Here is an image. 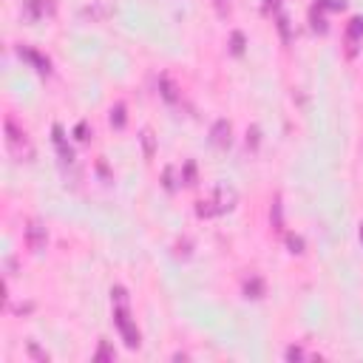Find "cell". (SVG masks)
<instances>
[{"label": "cell", "mask_w": 363, "mask_h": 363, "mask_svg": "<svg viewBox=\"0 0 363 363\" xmlns=\"http://www.w3.org/2000/svg\"><path fill=\"white\" fill-rule=\"evenodd\" d=\"M185 176H187V185H196L193 179H196V168H193V162L185 165Z\"/></svg>", "instance_id": "cell-15"}, {"label": "cell", "mask_w": 363, "mask_h": 363, "mask_svg": "<svg viewBox=\"0 0 363 363\" xmlns=\"http://www.w3.org/2000/svg\"><path fill=\"white\" fill-rule=\"evenodd\" d=\"M26 241L31 250H43L46 247V227L40 221H29L26 224Z\"/></svg>", "instance_id": "cell-4"}, {"label": "cell", "mask_w": 363, "mask_h": 363, "mask_svg": "<svg viewBox=\"0 0 363 363\" xmlns=\"http://www.w3.org/2000/svg\"><path fill=\"white\" fill-rule=\"evenodd\" d=\"M162 97H165V100H176V88H173V83H171V79H168V77H162Z\"/></svg>", "instance_id": "cell-9"}, {"label": "cell", "mask_w": 363, "mask_h": 363, "mask_svg": "<svg viewBox=\"0 0 363 363\" xmlns=\"http://www.w3.org/2000/svg\"><path fill=\"white\" fill-rule=\"evenodd\" d=\"M111 122H114L116 128H122V125H125V108H122V105H116L114 111H111Z\"/></svg>", "instance_id": "cell-10"}, {"label": "cell", "mask_w": 363, "mask_h": 363, "mask_svg": "<svg viewBox=\"0 0 363 363\" xmlns=\"http://www.w3.org/2000/svg\"><path fill=\"white\" fill-rule=\"evenodd\" d=\"M261 292H264L261 278H253V281H247V298H261Z\"/></svg>", "instance_id": "cell-8"}, {"label": "cell", "mask_w": 363, "mask_h": 363, "mask_svg": "<svg viewBox=\"0 0 363 363\" xmlns=\"http://www.w3.org/2000/svg\"><path fill=\"white\" fill-rule=\"evenodd\" d=\"M298 357H304V349H298V346L287 349V360H298Z\"/></svg>", "instance_id": "cell-14"}, {"label": "cell", "mask_w": 363, "mask_h": 363, "mask_svg": "<svg viewBox=\"0 0 363 363\" xmlns=\"http://www.w3.org/2000/svg\"><path fill=\"white\" fill-rule=\"evenodd\" d=\"M142 142H145V153L153 156V134H150V131H145L142 134Z\"/></svg>", "instance_id": "cell-12"}, {"label": "cell", "mask_w": 363, "mask_h": 363, "mask_svg": "<svg viewBox=\"0 0 363 363\" xmlns=\"http://www.w3.org/2000/svg\"><path fill=\"white\" fill-rule=\"evenodd\" d=\"M346 37H349V43H355L357 37H363V17H355V20L349 23V31H346Z\"/></svg>", "instance_id": "cell-7"}, {"label": "cell", "mask_w": 363, "mask_h": 363, "mask_svg": "<svg viewBox=\"0 0 363 363\" xmlns=\"http://www.w3.org/2000/svg\"><path fill=\"white\" fill-rule=\"evenodd\" d=\"M210 136H213V142L219 145V148H227V145H230V122L227 119H219L213 125V131H210Z\"/></svg>", "instance_id": "cell-5"}, {"label": "cell", "mask_w": 363, "mask_h": 363, "mask_svg": "<svg viewBox=\"0 0 363 363\" xmlns=\"http://www.w3.org/2000/svg\"><path fill=\"white\" fill-rule=\"evenodd\" d=\"M327 6H332V9H343V0H324Z\"/></svg>", "instance_id": "cell-21"}, {"label": "cell", "mask_w": 363, "mask_h": 363, "mask_svg": "<svg viewBox=\"0 0 363 363\" xmlns=\"http://www.w3.org/2000/svg\"><path fill=\"white\" fill-rule=\"evenodd\" d=\"M290 247H292V253H301V247H304V241H301L298 235H290Z\"/></svg>", "instance_id": "cell-16"}, {"label": "cell", "mask_w": 363, "mask_h": 363, "mask_svg": "<svg viewBox=\"0 0 363 363\" xmlns=\"http://www.w3.org/2000/svg\"><path fill=\"white\" fill-rule=\"evenodd\" d=\"M241 49H244V37H241V31H235L233 34V51L235 54H241Z\"/></svg>", "instance_id": "cell-13"}, {"label": "cell", "mask_w": 363, "mask_h": 363, "mask_svg": "<svg viewBox=\"0 0 363 363\" xmlns=\"http://www.w3.org/2000/svg\"><path fill=\"white\" fill-rule=\"evenodd\" d=\"M83 15H86V17H91V20H102V17H108V15H111V6H108L105 0H100L97 6H88L86 12H83Z\"/></svg>", "instance_id": "cell-6"}, {"label": "cell", "mask_w": 363, "mask_h": 363, "mask_svg": "<svg viewBox=\"0 0 363 363\" xmlns=\"http://www.w3.org/2000/svg\"><path fill=\"white\" fill-rule=\"evenodd\" d=\"M235 201V190H230V187H216L207 199L199 201V216H216V213H224V210H230Z\"/></svg>", "instance_id": "cell-3"}, {"label": "cell", "mask_w": 363, "mask_h": 363, "mask_svg": "<svg viewBox=\"0 0 363 363\" xmlns=\"http://www.w3.org/2000/svg\"><path fill=\"white\" fill-rule=\"evenodd\" d=\"M6 148L15 159H31L34 156V148H31L26 131H23L12 116H6Z\"/></svg>", "instance_id": "cell-2"}, {"label": "cell", "mask_w": 363, "mask_h": 363, "mask_svg": "<svg viewBox=\"0 0 363 363\" xmlns=\"http://www.w3.org/2000/svg\"><path fill=\"white\" fill-rule=\"evenodd\" d=\"M29 9L34 12L37 17H40V15L46 12V9H49V0H29Z\"/></svg>", "instance_id": "cell-11"}, {"label": "cell", "mask_w": 363, "mask_h": 363, "mask_svg": "<svg viewBox=\"0 0 363 363\" xmlns=\"http://www.w3.org/2000/svg\"><path fill=\"white\" fill-rule=\"evenodd\" d=\"M97 357H114V352H111V349H108L105 343H102V346H100V352H97Z\"/></svg>", "instance_id": "cell-20"}, {"label": "cell", "mask_w": 363, "mask_h": 363, "mask_svg": "<svg viewBox=\"0 0 363 363\" xmlns=\"http://www.w3.org/2000/svg\"><path fill=\"white\" fill-rule=\"evenodd\" d=\"M114 301H116V309H114V318H116V327H119L122 338H125V343H128L131 349L139 346V329L131 324V312H128V295H125V290L122 287H116L114 290Z\"/></svg>", "instance_id": "cell-1"}, {"label": "cell", "mask_w": 363, "mask_h": 363, "mask_svg": "<svg viewBox=\"0 0 363 363\" xmlns=\"http://www.w3.org/2000/svg\"><path fill=\"white\" fill-rule=\"evenodd\" d=\"M165 187H168V190H173V168H168V171H165Z\"/></svg>", "instance_id": "cell-18"}, {"label": "cell", "mask_w": 363, "mask_h": 363, "mask_svg": "<svg viewBox=\"0 0 363 363\" xmlns=\"http://www.w3.org/2000/svg\"><path fill=\"white\" fill-rule=\"evenodd\" d=\"M88 125H86V122H79V125H77V139H88Z\"/></svg>", "instance_id": "cell-19"}, {"label": "cell", "mask_w": 363, "mask_h": 363, "mask_svg": "<svg viewBox=\"0 0 363 363\" xmlns=\"http://www.w3.org/2000/svg\"><path fill=\"white\" fill-rule=\"evenodd\" d=\"M29 352L37 357V360H49V355H46V352H40V349H37L34 343H29Z\"/></svg>", "instance_id": "cell-17"}]
</instances>
